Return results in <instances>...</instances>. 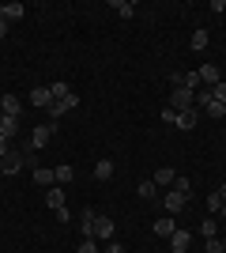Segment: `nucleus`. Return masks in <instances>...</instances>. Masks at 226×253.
<instances>
[{"instance_id":"12","label":"nucleus","mask_w":226,"mask_h":253,"mask_svg":"<svg viewBox=\"0 0 226 253\" xmlns=\"http://www.w3.org/2000/svg\"><path fill=\"white\" fill-rule=\"evenodd\" d=\"M155 185H159V189H166V185H173V181H177V174H173V167H159L155 170Z\"/></svg>"},{"instance_id":"26","label":"nucleus","mask_w":226,"mask_h":253,"mask_svg":"<svg viewBox=\"0 0 226 253\" xmlns=\"http://www.w3.org/2000/svg\"><path fill=\"white\" fill-rule=\"evenodd\" d=\"M215 231H219V219H204L200 223V234H204V238H215Z\"/></svg>"},{"instance_id":"29","label":"nucleus","mask_w":226,"mask_h":253,"mask_svg":"<svg viewBox=\"0 0 226 253\" xmlns=\"http://www.w3.org/2000/svg\"><path fill=\"white\" fill-rule=\"evenodd\" d=\"M204 250L207 253H223V238H204Z\"/></svg>"},{"instance_id":"18","label":"nucleus","mask_w":226,"mask_h":253,"mask_svg":"<svg viewBox=\"0 0 226 253\" xmlns=\"http://www.w3.org/2000/svg\"><path fill=\"white\" fill-rule=\"evenodd\" d=\"M57 181V174L49 167H34V185H53Z\"/></svg>"},{"instance_id":"10","label":"nucleus","mask_w":226,"mask_h":253,"mask_svg":"<svg viewBox=\"0 0 226 253\" xmlns=\"http://www.w3.org/2000/svg\"><path fill=\"white\" fill-rule=\"evenodd\" d=\"M95 219H98V211H95V208H83V215H79V227H83V238H95Z\"/></svg>"},{"instance_id":"28","label":"nucleus","mask_w":226,"mask_h":253,"mask_svg":"<svg viewBox=\"0 0 226 253\" xmlns=\"http://www.w3.org/2000/svg\"><path fill=\"white\" fill-rule=\"evenodd\" d=\"M219 208H223V197H219V193H207V211L219 215Z\"/></svg>"},{"instance_id":"5","label":"nucleus","mask_w":226,"mask_h":253,"mask_svg":"<svg viewBox=\"0 0 226 253\" xmlns=\"http://www.w3.org/2000/svg\"><path fill=\"white\" fill-rule=\"evenodd\" d=\"M75 106H79L75 91H72L68 98H61V102H49V117H53V125H57V117H61V114H68V110H75Z\"/></svg>"},{"instance_id":"39","label":"nucleus","mask_w":226,"mask_h":253,"mask_svg":"<svg viewBox=\"0 0 226 253\" xmlns=\"http://www.w3.org/2000/svg\"><path fill=\"white\" fill-rule=\"evenodd\" d=\"M223 121H226V114H223Z\"/></svg>"},{"instance_id":"34","label":"nucleus","mask_w":226,"mask_h":253,"mask_svg":"<svg viewBox=\"0 0 226 253\" xmlns=\"http://www.w3.org/2000/svg\"><path fill=\"white\" fill-rule=\"evenodd\" d=\"M8 151H11V148H8V140H4V136H0V159H4V155H8Z\"/></svg>"},{"instance_id":"25","label":"nucleus","mask_w":226,"mask_h":253,"mask_svg":"<svg viewBox=\"0 0 226 253\" xmlns=\"http://www.w3.org/2000/svg\"><path fill=\"white\" fill-rule=\"evenodd\" d=\"M189 45H193V49H207V31H204V27L193 31V42H189Z\"/></svg>"},{"instance_id":"9","label":"nucleus","mask_w":226,"mask_h":253,"mask_svg":"<svg viewBox=\"0 0 226 253\" xmlns=\"http://www.w3.org/2000/svg\"><path fill=\"white\" fill-rule=\"evenodd\" d=\"M23 15H27L23 4H0V19L4 23H15V19H23Z\"/></svg>"},{"instance_id":"20","label":"nucleus","mask_w":226,"mask_h":253,"mask_svg":"<svg viewBox=\"0 0 226 253\" xmlns=\"http://www.w3.org/2000/svg\"><path fill=\"white\" fill-rule=\"evenodd\" d=\"M45 204H49V208H53V211L68 208V204H65V193H61V189H49V193H45Z\"/></svg>"},{"instance_id":"19","label":"nucleus","mask_w":226,"mask_h":253,"mask_svg":"<svg viewBox=\"0 0 226 253\" xmlns=\"http://www.w3.org/2000/svg\"><path fill=\"white\" fill-rule=\"evenodd\" d=\"M95 178H98V181H109V178H113V159H102V163H95Z\"/></svg>"},{"instance_id":"27","label":"nucleus","mask_w":226,"mask_h":253,"mask_svg":"<svg viewBox=\"0 0 226 253\" xmlns=\"http://www.w3.org/2000/svg\"><path fill=\"white\" fill-rule=\"evenodd\" d=\"M79 253H102L98 250V238H83V242H79Z\"/></svg>"},{"instance_id":"2","label":"nucleus","mask_w":226,"mask_h":253,"mask_svg":"<svg viewBox=\"0 0 226 253\" xmlns=\"http://www.w3.org/2000/svg\"><path fill=\"white\" fill-rule=\"evenodd\" d=\"M170 102H173V110H177V114H181V110H193V106H196V91H185V87H173Z\"/></svg>"},{"instance_id":"32","label":"nucleus","mask_w":226,"mask_h":253,"mask_svg":"<svg viewBox=\"0 0 226 253\" xmlns=\"http://www.w3.org/2000/svg\"><path fill=\"white\" fill-rule=\"evenodd\" d=\"M162 121H170V125H177V110H173V106H166V110H162Z\"/></svg>"},{"instance_id":"24","label":"nucleus","mask_w":226,"mask_h":253,"mask_svg":"<svg viewBox=\"0 0 226 253\" xmlns=\"http://www.w3.org/2000/svg\"><path fill=\"white\" fill-rule=\"evenodd\" d=\"M173 231H177V227H173V219H159V223H155V234H162V238H170Z\"/></svg>"},{"instance_id":"36","label":"nucleus","mask_w":226,"mask_h":253,"mask_svg":"<svg viewBox=\"0 0 226 253\" xmlns=\"http://www.w3.org/2000/svg\"><path fill=\"white\" fill-rule=\"evenodd\" d=\"M219 219H223V223H226V204H223V208H219Z\"/></svg>"},{"instance_id":"14","label":"nucleus","mask_w":226,"mask_h":253,"mask_svg":"<svg viewBox=\"0 0 226 253\" xmlns=\"http://www.w3.org/2000/svg\"><path fill=\"white\" fill-rule=\"evenodd\" d=\"M15 132H19V117H8V114H4V117H0V136L11 140Z\"/></svg>"},{"instance_id":"15","label":"nucleus","mask_w":226,"mask_h":253,"mask_svg":"<svg viewBox=\"0 0 226 253\" xmlns=\"http://www.w3.org/2000/svg\"><path fill=\"white\" fill-rule=\"evenodd\" d=\"M109 8L117 11L121 19H132V15H136V4H132V0H109Z\"/></svg>"},{"instance_id":"8","label":"nucleus","mask_w":226,"mask_h":253,"mask_svg":"<svg viewBox=\"0 0 226 253\" xmlns=\"http://www.w3.org/2000/svg\"><path fill=\"white\" fill-rule=\"evenodd\" d=\"M162 204H166V211H170V215H177V211H185V204H189V197L173 189V193H166V201H162Z\"/></svg>"},{"instance_id":"23","label":"nucleus","mask_w":226,"mask_h":253,"mask_svg":"<svg viewBox=\"0 0 226 253\" xmlns=\"http://www.w3.org/2000/svg\"><path fill=\"white\" fill-rule=\"evenodd\" d=\"M49 95H53V102H61V98H68V95H72V87H68V84H61V80H57V84L49 87Z\"/></svg>"},{"instance_id":"35","label":"nucleus","mask_w":226,"mask_h":253,"mask_svg":"<svg viewBox=\"0 0 226 253\" xmlns=\"http://www.w3.org/2000/svg\"><path fill=\"white\" fill-rule=\"evenodd\" d=\"M4 34H8V23H4V19H0V38H4Z\"/></svg>"},{"instance_id":"22","label":"nucleus","mask_w":226,"mask_h":253,"mask_svg":"<svg viewBox=\"0 0 226 253\" xmlns=\"http://www.w3.org/2000/svg\"><path fill=\"white\" fill-rule=\"evenodd\" d=\"M53 174H57V185H68V181H72V178H75V170H72V167H68V163H61V167H57V170H53Z\"/></svg>"},{"instance_id":"30","label":"nucleus","mask_w":226,"mask_h":253,"mask_svg":"<svg viewBox=\"0 0 226 253\" xmlns=\"http://www.w3.org/2000/svg\"><path fill=\"white\" fill-rule=\"evenodd\" d=\"M211 95H215V98H219V102H223V106H226V84H223V80H219V84H215V87H211Z\"/></svg>"},{"instance_id":"16","label":"nucleus","mask_w":226,"mask_h":253,"mask_svg":"<svg viewBox=\"0 0 226 253\" xmlns=\"http://www.w3.org/2000/svg\"><path fill=\"white\" fill-rule=\"evenodd\" d=\"M196 72H200V84H204V87L219 84V68H215V64H204V68H196Z\"/></svg>"},{"instance_id":"4","label":"nucleus","mask_w":226,"mask_h":253,"mask_svg":"<svg viewBox=\"0 0 226 253\" xmlns=\"http://www.w3.org/2000/svg\"><path fill=\"white\" fill-rule=\"evenodd\" d=\"M113 234H117V223L106 219V215H98V219H95V238H102V242H113Z\"/></svg>"},{"instance_id":"17","label":"nucleus","mask_w":226,"mask_h":253,"mask_svg":"<svg viewBox=\"0 0 226 253\" xmlns=\"http://www.w3.org/2000/svg\"><path fill=\"white\" fill-rule=\"evenodd\" d=\"M31 102H34V106H42V110H49V102H53L49 87H34V91H31Z\"/></svg>"},{"instance_id":"7","label":"nucleus","mask_w":226,"mask_h":253,"mask_svg":"<svg viewBox=\"0 0 226 253\" xmlns=\"http://www.w3.org/2000/svg\"><path fill=\"white\" fill-rule=\"evenodd\" d=\"M170 246H173V253H189V246H193V231H177L170 234Z\"/></svg>"},{"instance_id":"11","label":"nucleus","mask_w":226,"mask_h":253,"mask_svg":"<svg viewBox=\"0 0 226 253\" xmlns=\"http://www.w3.org/2000/svg\"><path fill=\"white\" fill-rule=\"evenodd\" d=\"M196 121H200V110H181V114H177V128H185V132H189V128H196Z\"/></svg>"},{"instance_id":"38","label":"nucleus","mask_w":226,"mask_h":253,"mask_svg":"<svg viewBox=\"0 0 226 253\" xmlns=\"http://www.w3.org/2000/svg\"><path fill=\"white\" fill-rule=\"evenodd\" d=\"M223 253H226V238H223Z\"/></svg>"},{"instance_id":"13","label":"nucleus","mask_w":226,"mask_h":253,"mask_svg":"<svg viewBox=\"0 0 226 253\" xmlns=\"http://www.w3.org/2000/svg\"><path fill=\"white\" fill-rule=\"evenodd\" d=\"M0 110H4L8 117H19V114H23V102H19L15 95H4V98H0Z\"/></svg>"},{"instance_id":"21","label":"nucleus","mask_w":226,"mask_h":253,"mask_svg":"<svg viewBox=\"0 0 226 253\" xmlns=\"http://www.w3.org/2000/svg\"><path fill=\"white\" fill-rule=\"evenodd\" d=\"M136 193H140V197H143V201H155V197H159V185H155V181H140V189H136Z\"/></svg>"},{"instance_id":"37","label":"nucleus","mask_w":226,"mask_h":253,"mask_svg":"<svg viewBox=\"0 0 226 253\" xmlns=\"http://www.w3.org/2000/svg\"><path fill=\"white\" fill-rule=\"evenodd\" d=\"M219 197H223V204H226V185H223V189H219Z\"/></svg>"},{"instance_id":"6","label":"nucleus","mask_w":226,"mask_h":253,"mask_svg":"<svg viewBox=\"0 0 226 253\" xmlns=\"http://www.w3.org/2000/svg\"><path fill=\"white\" fill-rule=\"evenodd\" d=\"M23 170V151H8L0 159V174H19Z\"/></svg>"},{"instance_id":"31","label":"nucleus","mask_w":226,"mask_h":253,"mask_svg":"<svg viewBox=\"0 0 226 253\" xmlns=\"http://www.w3.org/2000/svg\"><path fill=\"white\" fill-rule=\"evenodd\" d=\"M173 189H177V193H185V197H189V189H193V181H189V178H177V181H173Z\"/></svg>"},{"instance_id":"3","label":"nucleus","mask_w":226,"mask_h":253,"mask_svg":"<svg viewBox=\"0 0 226 253\" xmlns=\"http://www.w3.org/2000/svg\"><path fill=\"white\" fill-rule=\"evenodd\" d=\"M173 87H185V91H196L200 87V72H170Z\"/></svg>"},{"instance_id":"1","label":"nucleus","mask_w":226,"mask_h":253,"mask_svg":"<svg viewBox=\"0 0 226 253\" xmlns=\"http://www.w3.org/2000/svg\"><path fill=\"white\" fill-rule=\"evenodd\" d=\"M53 132H57V125H53V121H45V125H38V128L31 132V144H27V148H31V151H42L45 144L53 140Z\"/></svg>"},{"instance_id":"33","label":"nucleus","mask_w":226,"mask_h":253,"mask_svg":"<svg viewBox=\"0 0 226 253\" xmlns=\"http://www.w3.org/2000/svg\"><path fill=\"white\" fill-rule=\"evenodd\" d=\"M102 253H125V246H121L117 238H113V242H109V246H106V250H102Z\"/></svg>"}]
</instances>
